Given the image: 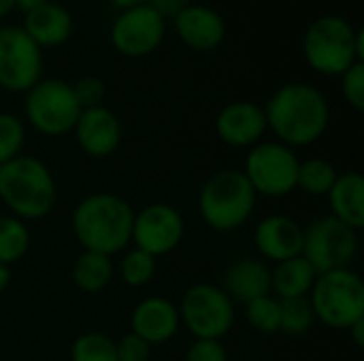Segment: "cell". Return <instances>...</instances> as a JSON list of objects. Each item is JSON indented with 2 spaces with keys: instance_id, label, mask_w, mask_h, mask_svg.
<instances>
[{
  "instance_id": "6da1fadb",
  "label": "cell",
  "mask_w": 364,
  "mask_h": 361,
  "mask_svg": "<svg viewBox=\"0 0 364 361\" xmlns=\"http://www.w3.org/2000/svg\"><path fill=\"white\" fill-rule=\"evenodd\" d=\"M277 143L294 149L318 143L331 126V104L311 83H286L262 106Z\"/></svg>"
},
{
  "instance_id": "7a4b0ae2",
  "label": "cell",
  "mask_w": 364,
  "mask_h": 361,
  "mask_svg": "<svg viewBox=\"0 0 364 361\" xmlns=\"http://www.w3.org/2000/svg\"><path fill=\"white\" fill-rule=\"evenodd\" d=\"M132 221L134 211L130 202L107 191L85 196L73 211V232L83 251L109 257L130 245Z\"/></svg>"
},
{
  "instance_id": "3957f363",
  "label": "cell",
  "mask_w": 364,
  "mask_h": 361,
  "mask_svg": "<svg viewBox=\"0 0 364 361\" xmlns=\"http://www.w3.org/2000/svg\"><path fill=\"white\" fill-rule=\"evenodd\" d=\"M0 200L21 221L43 219L58 200L55 179L38 157L17 155L0 166Z\"/></svg>"
},
{
  "instance_id": "277c9868",
  "label": "cell",
  "mask_w": 364,
  "mask_h": 361,
  "mask_svg": "<svg viewBox=\"0 0 364 361\" xmlns=\"http://www.w3.org/2000/svg\"><path fill=\"white\" fill-rule=\"evenodd\" d=\"M303 55L318 74L341 77L350 66L363 62V30L341 15H322L305 30Z\"/></svg>"
},
{
  "instance_id": "5b68a950",
  "label": "cell",
  "mask_w": 364,
  "mask_h": 361,
  "mask_svg": "<svg viewBox=\"0 0 364 361\" xmlns=\"http://www.w3.org/2000/svg\"><path fill=\"white\" fill-rule=\"evenodd\" d=\"M256 191L239 168L213 172L200 187L198 213L215 232L239 230L256 209Z\"/></svg>"
},
{
  "instance_id": "8992f818",
  "label": "cell",
  "mask_w": 364,
  "mask_h": 361,
  "mask_svg": "<svg viewBox=\"0 0 364 361\" xmlns=\"http://www.w3.org/2000/svg\"><path fill=\"white\" fill-rule=\"evenodd\" d=\"M316 321L331 330L348 332L364 319V283L352 268L331 270L316 277L309 291Z\"/></svg>"
},
{
  "instance_id": "52a82bcc",
  "label": "cell",
  "mask_w": 364,
  "mask_h": 361,
  "mask_svg": "<svg viewBox=\"0 0 364 361\" xmlns=\"http://www.w3.org/2000/svg\"><path fill=\"white\" fill-rule=\"evenodd\" d=\"M26 121L43 136H64L73 132L81 106L73 85L62 79H41L26 91Z\"/></svg>"
},
{
  "instance_id": "ba28073f",
  "label": "cell",
  "mask_w": 364,
  "mask_h": 361,
  "mask_svg": "<svg viewBox=\"0 0 364 361\" xmlns=\"http://www.w3.org/2000/svg\"><path fill=\"white\" fill-rule=\"evenodd\" d=\"M179 321L194 340H222L235 326V304L222 287L192 285L177 306Z\"/></svg>"
},
{
  "instance_id": "9c48e42d",
  "label": "cell",
  "mask_w": 364,
  "mask_h": 361,
  "mask_svg": "<svg viewBox=\"0 0 364 361\" xmlns=\"http://www.w3.org/2000/svg\"><path fill=\"white\" fill-rule=\"evenodd\" d=\"M316 274L350 268L358 255V232L333 215L318 217L303 228V251Z\"/></svg>"
},
{
  "instance_id": "30bf717a",
  "label": "cell",
  "mask_w": 364,
  "mask_h": 361,
  "mask_svg": "<svg viewBox=\"0 0 364 361\" xmlns=\"http://www.w3.org/2000/svg\"><path fill=\"white\" fill-rule=\"evenodd\" d=\"M299 164L301 160L296 157L294 149L277 140H262L250 149L243 174L254 187L256 196L284 198L296 189Z\"/></svg>"
},
{
  "instance_id": "8fae6325",
  "label": "cell",
  "mask_w": 364,
  "mask_h": 361,
  "mask_svg": "<svg viewBox=\"0 0 364 361\" xmlns=\"http://www.w3.org/2000/svg\"><path fill=\"white\" fill-rule=\"evenodd\" d=\"M43 79V51L21 26L0 28V87L26 94Z\"/></svg>"
},
{
  "instance_id": "7c38bea8",
  "label": "cell",
  "mask_w": 364,
  "mask_h": 361,
  "mask_svg": "<svg viewBox=\"0 0 364 361\" xmlns=\"http://www.w3.org/2000/svg\"><path fill=\"white\" fill-rule=\"evenodd\" d=\"M166 36V19L147 2L119 11L113 19L109 38L117 53L126 57H145L160 49Z\"/></svg>"
},
{
  "instance_id": "4fadbf2b",
  "label": "cell",
  "mask_w": 364,
  "mask_h": 361,
  "mask_svg": "<svg viewBox=\"0 0 364 361\" xmlns=\"http://www.w3.org/2000/svg\"><path fill=\"white\" fill-rule=\"evenodd\" d=\"M183 234H186L183 215L166 202H154L147 204L143 211L134 213L130 243H134L136 249L158 260L175 251L183 240Z\"/></svg>"
},
{
  "instance_id": "5bb4252c",
  "label": "cell",
  "mask_w": 364,
  "mask_h": 361,
  "mask_svg": "<svg viewBox=\"0 0 364 361\" xmlns=\"http://www.w3.org/2000/svg\"><path fill=\"white\" fill-rule=\"evenodd\" d=\"M264 109L252 100H235L220 109L215 117V132L220 140L235 149H245L262 143L267 134Z\"/></svg>"
},
{
  "instance_id": "9a60e30c",
  "label": "cell",
  "mask_w": 364,
  "mask_h": 361,
  "mask_svg": "<svg viewBox=\"0 0 364 361\" xmlns=\"http://www.w3.org/2000/svg\"><path fill=\"white\" fill-rule=\"evenodd\" d=\"M177 36L192 51H213L226 38L224 17L207 4H188L173 17Z\"/></svg>"
},
{
  "instance_id": "2e32d148",
  "label": "cell",
  "mask_w": 364,
  "mask_h": 361,
  "mask_svg": "<svg viewBox=\"0 0 364 361\" xmlns=\"http://www.w3.org/2000/svg\"><path fill=\"white\" fill-rule=\"evenodd\" d=\"M73 132L77 145L90 157H109L117 151L122 143V123L117 115L105 104L83 109Z\"/></svg>"
},
{
  "instance_id": "e0dca14e",
  "label": "cell",
  "mask_w": 364,
  "mask_h": 361,
  "mask_svg": "<svg viewBox=\"0 0 364 361\" xmlns=\"http://www.w3.org/2000/svg\"><path fill=\"white\" fill-rule=\"evenodd\" d=\"M256 251L269 262H286L303 251V228L286 215H269L254 230Z\"/></svg>"
},
{
  "instance_id": "ac0fdd59",
  "label": "cell",
  "mask_w": 364,
  "mask_h": 361,
  "mask_svg": "<svg viewBox=\"0 0 364 361\" xmlns=\"http://www.w3.org/2000/svg\"><path fill=\"white\" fill-rule=\"evenodd\" d=\"M130 326H132V334H136L149 347H154V345L168 343L177 334L181 321H179V311L171 300L151 296L134 306Z\"/></svg>"
},
{
  "instance_id": "d6986e66",
  "label": "cell",
  "mask_w": 364,
  "mask_h": 361,
  "mask_svg": "<svg viewBox=\"0 0 364 361\" xmlns=\"http://www.w3.org/2000/svg\"><path fill=\"white\" fill-rule=\"evenodd\" d=\"M73 28H75V21H73L70 11L51 0L26 13L23 26H21V30L30 36V40L41 51L62 47L70 38Z\"/></svg>"
},
{
  "instance_id": "ffe728a7",
  "label": "cell",
  "mask_w": 364,
  "mask_h": 361,
  "mask_svg": "<svg viewBox=\"0 0 364 361\" xmlns=\"http://www.w3.org/2000/svg\"><path fill=\"white\" fill-rule=\"evenodd\" d=\"M226 296L237 302H252L271 296V268L262 260H239L224 274Z\"/></svg>"
},
{
  "instance_id": "44dd1931",
  "label": "cell",
  "mask_w": 364,
  "mask_h": 361,
  "mask_svg": "<svg viewBox=\"0 0 364 361\" xmlns=\"http://www.w3.org/2000/svg\"><path fill=\"white\" fill-rule=\"evenodd\" d=\"M331 215L352 230L364 228V179L360 172H343L328 191Z\"/></svg>"
},
{
  "instance_id": "7402d4cb",
  "label": "cell",
  "mask_w": 364,
  "mask_h": 361,
  "mask_svg": "<svg viewBox=\"0 0 364 361\" xmlns=\"http://www.w3.org/2000/svg\"><path fill=\"white\" fill-rule=\"evenodd\" d=\"M316 270L303 255L279 262L275 268H271V294L277 300L307 298L316 283Z\"/></svg>"
},
{
  "instance_id": "603a6c76",
  "label": "cell",
  "mask_w": 364,
  "mask_h": 361,
  "mask_svg": "<svg viewBox=\"0 0 364 361\" xmlns=\"http://www.w3.org/2000/svg\"><path fill=\"white\" fill-rule=\"evenodd\" d=\"M113 279V262L109 255L83 251L73 264V281L85 294L102 291Z\"/></svg>"
},
{
  "instance_id": "cb8c5ba5",
  "label": "cell",
  "mask_w": 364,
  "mask_h": 361,
  "mask_svg": "<svg viewBox=\"0 0 364 361\" xmlns=\"http://www.w3.org/2000/svg\"><path fill=\"white\" fill-rule=\"evenodd\" d=\"M339 172L337 168L324 157H309L299 164L296 187L307 196H328L331 187L335 185Z\"/></svg>"
},
{
  "instance_id": "d4e9b609",
  "label": "cell",
  "mask_w": 364,
  "mask_h": 361,
  "mask_svg": "<svg viewBox=\"0 0 364 361\" xmlns=\"http://www.w3.org/2000/svg\"><path fill=\"white\" fill-rule=\"evenodd\" d=\"M30 249V230L26 221L2 215L0 217V264L11 266L19 262Z\"/></svg>"
},
{
  "instance_id": "484cf974",
  "label": "cell",
  "mask_w": 364,
  "mask_h": 361,
  "mask_svg": "<svg viewBox=\"0 0 364 361\" xmlns=\"http://www.w3.org/2000/svg\"><path fill=\"white\" fill-rule=\"evenodd\" d=\"M316 323V315L307 298L279 300V332L288 336H303Z\"/></svg>"
},
{
  "instance_id": "4316f807",
  "label": "cell",
  "mask_w": 364,
  "mask_h": 361,
  "mask_svg": "<svg viewBox=\"0 0 364 361\" xmlns=\"http://www.w3.org/2000/svg\"><path fill=\"white\" fill-rule=\"evenodd\" d=\"M70 361H117L115 340L100 332L81 334L70 347Z\"/></svg>"
},
{
  "instance_id": "83f0119b",
  "label": "cell",
  "mask_w": 364,
  "mask_h": 361,
  "mask_svg": "<svg viewBox=\"0 0 364 361\" xmlns=\"http://www.w3.org/2000/svg\"><path fill=\"white\" fill-rule=\"evenodd\" d=\"M158 268V260L141 249H130L124 253L119 264V277L128 287H145Z\"/></svg>"
},
{
  "instance_id": "f1b7e54d",
  "label": "cell",
  "mask_w": 364,
  "mask_h": 361,
  "mask_svg": "<svg viewBox=\"0 0 364 361\" xmlns=\"http://www.w3.org/2000/svg\"><path fill=\"white\" fill-rule=\"evenodd\" d=\"M245 317L252 330L260 334H275L279 332V300L273 294L256 298L245 304Z\"/></svg>"
},
{
  "instance_id": "f546056e",
  "label": "cell",
  "mask_w": 364,
  "mask_h": 361,
  "mask_svg": "<svg viewBox=\"0 0 364 361\" xmlns=\"http://www.w3.org/2000/svg\"><path fill=\"white\" fill-rule=\"evenodd\" d=\"M26 145V126L13 113H0V166L21 155Z\"/></svg>"
},
{
  "instance_id": "4dcf8cb0",
  "label": "cell",
  "mask_w": 364,
  "mask_h": 361,
  "mask_svg": "<svg viewBox=\"0 0 364 361\" xmlns=\"http://www.w3.org/2000/svg\"><path fill=\"white\" fill-rule=\"evenodd\" d=\"M341 96L354 109H364V64L356 62L341 74Z\"/></svg>"
},
{
  "instance_id": "1f68e13d",
  "label": "cell",
  "mask_w": 364,
  "mask_h": 361,
  "mask_svg": "<svg viewBox=\"0 0 364 361\" xmlns=\"http://www.w3.org/2000/svg\"><path fill=\"white\" fill-rule=\"evenodd\" d=\"M73 91H75V98L83 109H94V106H102V100L107 96V85L100 77H94V74H87V77H81L75 85H73Z\"/></svg>"
},
{
  "instance_id": "d6a6232c",
  "label": "cell",
  "mask_w": 364,
  "mask_h": 361,
  "mask_svg": "<svg viewBox=\"0 0 364 361\" xmlns=\"http://www.w3.org/2000/svg\"><path fill=\"white\" fill-rule=\"evenodd\" d=\"M115 349L117 361H149L151 357V347L132 332L115 340Z\"/></svg>"
},
{
  "instance_id": "836d02e7",
  "label": "cell",
  "mask_w": 364,
  "mask_h": 361,
  "mask_svg": "<svg viewBox=\"0 0 364 361\" xmlns=\"http://www.w3.org/2000/svg\"><path fill=\"white\" fill-rule=\"evenodd\" d=\"M186 361H228L222 340H194L186 353Z\"/></svg>"
},
{
  "instance_id": "e575fe53",
  "label": "cell",
  "mask_w": 364,
  "mask_h": 361,
  "mask_svg": "<svg viewBox=\"0 0 364 361\" xmlns=\"http://www.w3.org/2000/svg\"><path fill=\"white\" fill-rule=\"evenodd\" d=\"M147 4L154 6L164 19H168V17H175L188 4H192V0H147Z\"/></svg>"
},
{
  "instance_id": "d590c367",
  "label": "cell",
  "mask_w": 364,
  "mask_h": 361,
  "mask_svg": "<svg viewBox=\"0 0 364 361\" xmlns=\"http://www.w3.org/2000/svg\"><path fill=\"white\" fill-rule=\"evenodd\" d=\"M348 334L352 336V343H354L358 349H363L364 347V319L363 321H358V323H354V326L348 330Z\"/></svg>"
},
{
  "instance_id": "8d00e7d4",
  "label": "cell",
  "mask_w": 364,
  "mask_h": 361,
  "mask_svg": "<svg viewBox=\"0 0 364 361\" xmlns=\"http://www.w3.org/2000/svg\"><path fill=\"white\" fill-rule=\"evenodd\" d=\"M45 2H49V0H15V9H19V11H23V13H30V11H34V9L43 6Z\"/></svg>"
},
{
  "instance_id": "74e56055",
  "label": "cell",
  "mask_w": 364,
  "mask_h": 361,
  "mask_svg": "<svg viewBox=\"0 0 364 361\" xmlns=\"http://www.w3.org/2000/svg\"><path fill=\"white\" fill-rule=\"evenodd\" d=\"M115 9L119 11H126V9H132V6H139V4H145L147 0H109Z\"/></svg>"
},
{
  "instance_id": "f35d334b",
  "label": "cell",
  "mask_w": 364,
  "mask_h": 361,
  "mask_svg": "<svg viewBox=\"0 0 364 361\" xmlns=\"http://www.w3.org/2000/svg\"><path fill=\"white\" fill-rule=\"evenodd\" d=\"M9 283H11V272H9V266H4V264H0V294L9 287Z\"/></svg>"
},
{
  "instance_id": "ab89813d",
  "label": "cell",
  "mask_w": 364,
  "mask_h": 361,
  "mask_svg": "<svg viewBox=\"0 0 364 361\" xmlns=\"http://www.w3.org/2000/svg\"><path fill=\"white\" fill-rule=\"evenodd\" d=\"M15 11V0H0V19Z\"/></svg>"
}]
</instances>
